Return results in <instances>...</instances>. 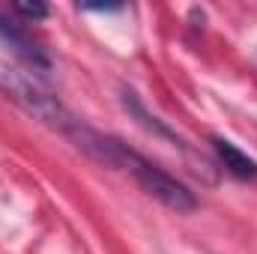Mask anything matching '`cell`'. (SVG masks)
<instances>
[{
    "mask_svg": "<svg viewBox=\"0 0 257 254\" xmlns=\"http://www.w3.org/2000/svg\"><path fill=\"white\" fill-rule=\"evenodd\" d=\"M0 93L12 105H18L24 114L39 120L42 126L54 129L63 138H69L78 150H84L96 162L111 165V159H114V138L99 135L96 129L84 126L57 96H51L39 81H33V75H27V72H21V69L0 60Z\"/></svg>",
    "mask_w": 257,
    "mask_h": 254,
    "instance_id": "obj_1",
    "label": "cell"
},
{
    "mask_svg": "<svg viewBox=\"0 0 257 254\" xmlns=\"http://www.w3.org/2000/svg\"><path fill=\"white\" fill-rule=\"evenodd\" d=\"M126 171L138 180V186L147 191L150 197H156L168 209H174V212H194L197 209L194 191H189L183 183H177L171 174H165L153 162H147L144 156H138L135 150H132V156H128V162H126Z\"/></svg>",
    "mask_w": 257,
    "mask_h": 254,
    "instance_id": "obj_2",
    "label": "cell"
},
{
    "mask_svg": "<svg viewBox=\"0 0 257 254\" xmlns=\"http://www.w3.org/2000/svg\"><path fill=\"white\" fill-rule=\"evenodd\" d=\"M0 42L18 57V60H24V63L30 66L33 72H51V60H48V54L21 30V27H15V24H9L3 15H0Z\"/></svg>",
    "mask_w": 257,
    "mask_h": 254,
    "instance_id": "obj_3",
    "label": "cell"
},
{
    "mask_svg": "<svg viewBox=\"0 0 257 254\" xmlns=\"http://www.w3.org/2000/svg\"><path fill=\"white\" fill-rule=\"evenodd\" d=\"M212 147H215L221 165L227 168V174H233V177H239V180H254L257 177V162L248 159L236 144H230V141H224V138H212Z\"/></svg>",
    "mask_w": 257,
    "mask_h": 254,
    "instance_id": "obj_4",
    "label": "cell"
},
{
    "mask_svg": "<svg viewBox=\"0 0 257 254\" xmlns=\"http://www.w3.org/2000/svg\"><path fill=\"white\" fill-rule=\"evenodd\" d=\"M123 105H126L128 114L135 117V123H138V126H144L147 132H153V135H159V138H168V141L180 144V138H177V135H174L168 126H165L159 117H153V114H150V111H147V108L138 102V96H135L132 90H123Z\"/></svg>",
    "mask_w": 257,
    "mask_h": 254,
    "instance_id": "obj_5",
    "label": "cell"
},
{
    "mask_svg": "<svg viewBox=\"0 0 257 254\" xmlns=\"http://www.w3.org/2000/svg\"><path fill=\"white\" fill-rule=\"evenodd\" d=\"M12 9L18 15H24V18H45L48 15V6L45 3H15Z\"/></svg>",
    "mask_w": 257,
    "mask_h": 254,
    "instance_id": "obj_6",
    "label": "cell"
}]
</instances>
